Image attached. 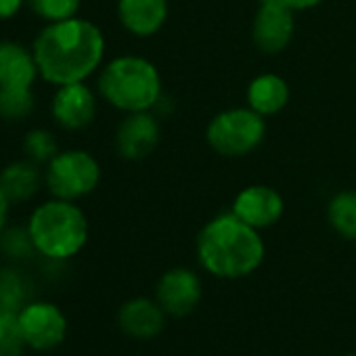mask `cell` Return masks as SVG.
Segmentation results:
<instances>
[{
    "label": "cell",
    "instance_id": "7c38bea8",
    "mask_svg": "<svg viewBox=\"0 0 356 356\" xmlns=\"http://www.w3.org/2000/svg\"><path fill=\"white\" fill-rule=\"evenodd\" d=\"M285 212L283 197L279 191L266 185H252L237 193L233 202V214L254 229H268L281 220Z\"/></svg>",
    "mask_w": 356,
    "mask_h": 356
},
{
    "label": "cell",
    "instance_id": "4316f807",
    "mask_svg": "<svg viewBox=\"0 0 356 356\" xmlns=\"http://www.w3.org/2000/svg\"><path fill=\"white\" fill-rule=\"evenodd\" d=\"M9 208H11V202H9V197L5 195V191L0 189V233H3V231L7 229Z\"/></svg>",
    "mask_w": 356,
    "mask_h": 356
},
{
    "label": "cell",
    "instance_id": "8fae6325",
    "mask_svg": "<svg viewBox=\"0 0 356 356\" xmlns=\"http://www.w3.org/2000/svg\"><path fill=\"white\" fill-rule=\"evenodd\" d=\"M51 113L61 128L84 130L86 126L95 122L97 97L84 82L59 86L53 97Z\"/></svg>",
    "mask_w": 356,
    "mask_h": 356
},
{
    "label": "cell",
    "instance_id": "ba28073f",
    "mask_svg": "<svg viewBox=\"0 0 356 356\" xmlns=\"http://www.w3.org/2000/svg\"><path fill=\"white\" fill-rule=\"evenodd\" d=\"M17 316L26 343L38 352L55 350L67 337V318L57 304L30 302Z\"/></svg>",
    "mask_w": 356,
    "mask_h": 356
},
{
    "label": "cell",
    "instance_id": "ac0fdd59",
    "mask_svg": "<svg viewBox=\"0 0 356 356\" xmlns=\"http://www.w3.org/2000/svg\"><path fill=\"white\" fill-rule=\"evenodd\" d=\"M327 220L337 235L356 241V191L333 195L327 206Z\"/></svg>",
    "mask_w": 356,
    "mask_h": 356
},
{
    "label": "cell",
    "instance_id": "7a4b0ae2",
    "mask_svg": "<svg viewBox=\"0 0 356 356\" xmlns=\"http://www.w3.org/2000/svg\"><path fill=\"white\" fill-rule=\"evenodd\" d=\"M197 258L214 277L243 279L262 264L264 241L260 231L243 222L237 214H220L200 231Z\"/></svg>",
    "mask_w": 356,
    "mask_h": 356
},
{
    "label": "cell",
    "instance_id": "4fadbf2b",
    "mask_svg": "<svg viewBox=\"0 0 356 356\" xmlns=\"http://www.w3.org/2000/svg\"><path fill=\"white\" fill-rule=\"evenodd\" d=\"M168 0H118V17L126 32L138 38L157 34L168 22Z\"/></svg>",
    "mask_w": 356,
    "mask_h": 356
},
{
    "label": "cell",
    "instance_id": "e0dca14e",
    "mask_svg": "<svg viewBox=\"0 0 356 356\" xmlns=\"http://www.w3.org/2000/svg\"><path fill=\"white\" fill-rule=\"evenodd\" d=\"M245 99H248V107H252L256 113L264 118H270L287 107L289 84L277 74H262L248 84Z\"/></svg>",
    "mask_w": 356,
    "mask_h": 356
},
{
    "label": "cell",
    "instance_id": "3957f363",
    "mask_svg": "<svg viewBox=\"0 0 356 356\" xmlns=\"http://www.w3.org/2000/svg\"><path fill=\"white\" fill-rule=\"evenodd\" d=\"M99 92L124 113L151 111L161 97V76L149 59L122 55L101 70Z\"/></svg>",
    "mask_w": 356,
    "mask_h": 356
},
{
    "label": "cell",
    "instance_id": "30bf717a",
    "mask_svg": "<svg viewBox=\"0 0 356 356\" xmlns=\"http://www.w3.org/2000/svg\"><path fill=\"white\" fill-rule=\"evenodd\" d=\"M159 124L149 111L126 113L115 132V149L124 159L138 161L149 157L159 145Z\"/></svg>",
    "mask_w": 356,
    "mask_h": 356
},
{
    "label": "cell",
    "instance_id": "9a60e30c",
    "mask_svg": "<svg viewBox=\"0 0 356 356\" xmlns=\"http://www.w3.org/2000/svg\"><path fill=\"white\" fill-rule=\"evenodd\" d=\"M120 329L134 339H151L161 333L165 323V312L159 302L147 298H132L122 304L118 312Z\"/></svg>",
    "mask_w": 356,
    "mask_h": 356
},
{
    "label": "cell",
    "instance_id": "d6986e66",
    "mask_svg": "<svg viewBox=\"0 0 356 356\" xmlns=\"http://www.w3.org/2000/svg\"><path fill=\"white\" fill-rule=\"evenodd\" d=\"M30 281L17 268H0V310L19 314L30 302Z\"/></svg>",
    "mask_w": 356,
    "mask_h": 356
},
{
    "label": "cell",
    "instance_id": "5bb4252c",
    "mask_svg": "<svg viewBox=\"0 0 356 356\" xmlns=\"http://www.w3.org/2000/svg\"><path fill=\"white\" fill-rule=\"evenodd\" d=\"M38 76L34 51L13 40H0V88H32Z\"/></svg>",
    "mask_w": 356,
    "mask_h": 356
},
{
    "label": "cell",
    "instance_id": "2e32d148",
    "mask_svg": "<svg viewBox=\"0 0 356 356\" xmlns=\"http://www.w3.org/2000/svg\"><path fill=\"white\" fill-rule=\"evenodd\" d=\"M44 183L40 163L34 159H17L0 172V189L5 191L11 204H22L32 200Z\"/></svg>",
    "mask_w": 356,
    "mask_h": 356
},
{
    "label": "cell",
    "instance_id": "603a6c76",
    "mask_svg": "<svg viewBox=\"0 0 356 356\" xmlns=\"http://www.w3.org/2000/svg\"><path fill=\"white\" fill-rule=\"evenodd\" d=\"M28 3L30 9L47 24H57L78 17L82 0H28Z\"/></svg>",
    "mask_w": 356,
    "mask_h": 356
},
{
    "label": "cell",
    "instance_id": "277c9868",
    "mask_svg": "<svg viewBox=\"0 0 356 356\" xmlns=\"http://www.w3.org/2000/svg\"><path fill=\"white\" fill-rule=\"evenodd\" d=\"M28 231L36 252L57 262L74 258L88 241L86 214L74 202L57 197L40 204L32 212Z\"/></svg>",
    "mask_w": 356,
    "mask_h": 356
},
{
    "label": "cell",
    "instance_id": "6da1fadb",
    "mask_svg": "<svg viewBox=\"0 0 356 356\" xmlns=\"http://www.w3.org/2000/svg\"><path fill=\"white\" fill-rule=\"evenodd\" d=\"M40 78L55 86L84 82L103 63L105 36L88 19L72 17L49 24L34 40Z\"/></svg>",
    "mask_w": 356,
    "mask_h": 356
},
{
    "label": "cell",
    "instance_id": "83f0119b",
    "mask_svg": "<svg viewBox=\"0 0 356 356\" xmlns=\"http://www.w3.org/2000/svg\"><path fill=\"white\" fill-rule=\"evenodd\" d=\"M348 356H356V354H348Z\"/></svg>",
    "mask_w": 356,
    "mask_h": 356
},
{
    "label": "cell",
    "instance_id": "cb8c5ba5",
    "mask_svg": "<svg viewBox=\"0 0 356 356\" xmlns=\"http://www.w3.org/2000/svg\"><path fill=\"white\" fill-rule=\"evenodd\" d=\"M0 250H3L9 258H15V260H24V258L32 256V252H36L28 227L26 229H22V227L5 229L3 233H0Z\"/></svg>",
    "mask_w": 356,
    "mask_h": 356
},
{
    "label": "cell",
    "instance_id": "8992f818",
    "mask_svg": "<svg viewBox=\"0 0 356 356\" xmlns=\"http://www.w3.org/2000/svg\"><path fill=\"white\" fill-rule=\"evenodd\" d=\"M44 183L53 197L78 202L90 195L101 183V165L84 149L59 151L44 170Z\"/></svg>",
    "mask_w": 356,
    "mask_h": 356
},
{
    "label": "cell",
    "instance_id": "d4e9b609",
    "mask_svg": "<svg viewBox=\"0 0 356 356\" xmlns=\"http://www.w3.org/2000/svg\"><path fill=\"white\" fill-rule=\"evenodd\" d=\"M26 0H0V19H11L15 17Z\"/></svg>",
    "mask_w": 356,
    "mask_h": 356
},
{
    "label": "cell",
    "instance_id": "52a82bcc",
    "mask_svg": "<svg viewBox=\"0 0 356 356\" xmlns=\"http://www.w3.org/2000/svg\"><path fill=\"white\" fill-rule=\"evenodd\" d=\"M293 13L283 0H260L252 24V40L260 53L277 55L289 47L296 32Z\"/></svg>",
    "mask_w": 356,
    "mask_h": 356
},
{
    "label": "cell",
    "instance_id": "5b68a950",
    "mask_svg": "<svg viewBox=\"0 0 356 356\" xmlns=\"http://www.w3.org/2000/svg\"><path fill=\"white\" fill-rule=\"evenodd\" d=\"M266 136V118L252 107H233L216 113L206 130L208 145L225 157H243Z\"/></svg>",
    "mask_w": 356,
    "mask_h": 356
},
{
    "label": "cell",
    "instance_id": "484cf974",
    "mask_svg": "<svg viewBox=\"0 0 356 356\" xmlns=\"http://www.w3.org/2000/svg\"><path fill=\"white\" fill-rule=\"evenodd\" d=\"M287 7H291L293 11H308V9H314L318 7L325 0H283Z\"/></svg>",
    "mask_w": 356,
    "mask_h": 356
},
{
    "label": "cell",
    "instance_id": "7402d4cb",
    "mask_svg": "<svg viewBox=\"0 0 356 356\" xmlns=\"http://www.w3.org/2000/svg\"><path fill=\"white\" fill-rule=\"evenodd\" d=\"M24 151L36 163H49L59 153V145L53 132L44 128H34L24 138Z\"/></svg>",
    "mask_w": 356,
    "mask_h": 356
},
{
    "label": "cell",
    "instance_id": "9c48e42d",
    "mask_svg": "<svg viewBox=\"0 0 356 356\" xmlns=\"http://www.w3.org/2000/svg\"><path fill=\"white\" fill-rule=\"evenodd\" d=\"M202 279L189 268H170L157 283V302L170 316H187L202 302Z\"/></svg>",
    "mask_w": 356,
    "mask_h": 356
},
{
    "label": "cell",
    "instance_id": "44dd1931",
    "mask_svg": "<svg viewBox=\"0 0 356 356\" xmlns=\"http://www.w3.org/2000/svg\"><path fill=\"white\" fill-rule=\"evenodd\" d=\"M26 337L19 327V316L0 310V356H24Z\"/></svg>",
    "mask_w": 356,
    "mask_h": 356
},
{
    "label": "cell",
    "instance_id": "ffe728a7",
    "mask_svg": "<svg viewBox=\"0 0 356 356\" xmlns=\"http://www.w3.org/2000/svg\"><path fill=\"white\" fill-rule=\"evenodd\" d=\"M36 99L32 88H0V118L17 122L34 111Z\"/></svg>",
    "mask_w": 356,
    "mask_h": 356
}]
</instances>
